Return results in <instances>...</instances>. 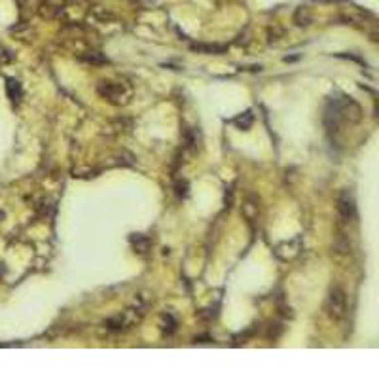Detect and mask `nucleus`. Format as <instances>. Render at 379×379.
<instances>
[{
  "label": "nucleus",
  "instance_id": "obj_1",
  "mask_svg": "<svg viewBox=\"0 0 379 379\" xmlns=\"http://www.w3.org/2000/svg\"><path fill=\"white\" fill-rule=\"evenodd\" d=\"M347 309V299H345V292L341 288H334L330 292L328 301H326V311L334 320H339L345 315Z\"/></svg>",
  "mask_w": 379,
  "mask_h": 379
},
{
  "label": "nucleus",
  "instance_id": "obj_2",
  "mask_svg": "<svg viewBox=\"0 0 379 379\" xmlns=\"http://www.w3.org/2000/svg\"><path fill=\"white\" fill-rule=\"evenodd\" d=\"M338 209H339V214H341V218L343 220L355 218L357 207H355V197H353V193H351L349 190H345V191L339 195Z\"/></svg>",
  "mask_w": 379,
  "mask_h": 379
},
{
  "label": "nucleus",
  "instance_id": "obj_3",
  "mask_svg": "<svg viewBox=\"0 0 379 379\" xmlns=\"http://www.w3.org/2000/svg\"><path fill=\"white\" fill-rule=\"evenodd\" d=\"M294 21H296L298 25H309V23H311L309 10H307V8H298L296 15H294Z\"/></svg>",
  "mask_w": 379,
  "mask_h": 379
},
{
  "label": "nucleus",
  "instance_id": "obj_4",
  "mask_svg": "<svg viewBox=\"0 0 379 379\" xmlns=\"http://www.w3.org/2000/svg\"><path fill=\"white\" fill-rule=\"evenodd\" d=\"M8 93H10V97L13 100H17L21 97V86L19 82L15 80H8Z\"/></svg>",
  "mask_w": 379,
  "mask_h": 379
},
{
  "label": "nucleus",
  "instance_id": "obj_5",
  "mask_svg": "<svg viewBox=\"0 0 379 379\" xmlns=\"http://www.w3.org/2000/svg\"><path fill=\"white\" fill-rule=\"evenodd\" d=\"M48 2H53V0H48ZM55 2H61V0H55Z\"/></svg>",
  "mask_w": 379,
  "mask_h": 379
}]
</instances>
